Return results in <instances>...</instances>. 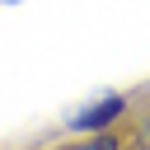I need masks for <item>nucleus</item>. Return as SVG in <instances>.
I'll return each instance as SVG.
<instances>
[{"mask_svg":"<svg viewBox=\"0 0 150 150\" xmlns=\"http://www.w3.org/2000/svg\"><path fill=\"white\" fill-rule=\"evenodd\" d=\"M122 108H127V103H122L117 94H112V98H98L94 108H84V112H75V117H70V127H75V131H98V127H108V122H117V112H122Z\"/></svg>","mask_w":150,"mask_h":150,"instance_id":"f257e3e1","label":"nucleus"},{"mask_svg":"<svg viewBox=\"0 0 150 150\" xmlns=\"http://www.w3.org/2000/svg\"><path fill=\"white\" fill-rule=\"evenodd\" d=\"M80 150H117L112 141H89V145H80Z\"/></svg>","mask_w":150,"mask_h":150,"instance_id":"f03ea898","label":"nucleus"},{"mask_svg":"<svg viewBox=\"0 0 150 150\" xmlns=\"http://www.w3.org/2000/svg\"><path fill=\"white\" fill-rule=\"evenodd\" d=\"M141 136H145V145H150V112H145V122H141Z\"/></svg>","mask_w":150,"mask_h":150,"instance_id":"7ed1b4c3","label":"nucleus"},{"mask_svg":"<svg viewBox=\"0 0 150 150\" xmlns=\"http://www.w3.org/2000/svg\"><path fill=\"white\" fill-rule=\"evenodd\" d=\"M0 5H14V0H0Z\"/></svg>","mask_w":150,"mask_h":150,"instance_id":"20e7f679","label":"nucleus"}]
</instances>
